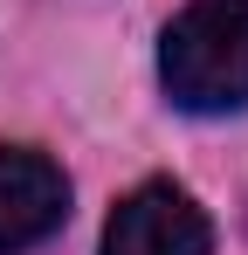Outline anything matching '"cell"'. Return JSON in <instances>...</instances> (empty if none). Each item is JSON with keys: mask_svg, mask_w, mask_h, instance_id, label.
I'll use <instances>...</instances> for the list:
<instances>
[{"mask_svg": "<svg viewBox=\"0 0 248 255\" xmlns=\"http://www.w3.org/2000/svg\"><path fill=\"white\" fill-rule=\"evenodd\" d=\"M159 76L179 111H242L248 104V0H193L165 28Z\"/></svg>", "mask_w": 248, "mask_h": 255, "instance_id": "1", "label": "cell"}, {"mask_svg": "<svg viewBox=\"0 0 248 255\" xmlns=\"http://www.w3.org/2000/svg\"><path fill=\"white\" fill-rule=\"evenodd\" d=\"M207 249H214V228L193 207V193H179L172 179H152L131 200H118L104 228V255H207Z\"/></svg>", "mask_w": 248, "mask_h": 255, "instance_id": "2", "label": "cell"}, {"mask_svg": "<svg viewBox=\"0 0 248 255\" xmlns=\"http://www.w3.org/2000/svg\"><path fill=\"white\" fill-rule=\"evenodd\" d=\"M69 214V179L55 159L28 145H0V255H21L48 242Z\"/></svg>", "mask_w": 248, "mask_h": 255, "instance_id": "3", "label": "cell"}]
</instances>
